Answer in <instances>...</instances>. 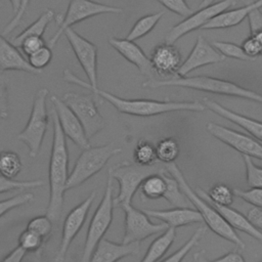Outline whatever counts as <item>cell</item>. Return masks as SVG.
Instances as JSON below:
<instances>
[{
	"label": "cell",
	"instance_id": "6da1fadb",
	"mask_svg": "<svg viewBox=\"0 0 262 262\" xmlns=\"http://www.w3.org/2000/svg\"><path fill=\"white\" fill-rule=\"evenodd\" d=\"M52 146L49 159V202L46 215L52 220H59L63 207V194L67 191L66 185L69 177V150L67 137L64 136L57 115L52 108Z\"/></svg>",
	"mask_w": 262,
	"mask_h": 262
},
{
	"label": "cell",
	"instance_id": "7a4b0ae2",
	"mask_svg": "<svg viewBox=\"0 0 262 262\" xmlns=\"http://www.w3.org/2000/svg\"><path fill=\"white\" fill-rule=\"evenodd\" d=\"M166 169L168 173L178 182L181 191L188 199L190 204L194 206L195 210L201 214L202 219L205 221L207 226L220 237L232 243L241 249H245L246 245L244 241L238 236L236 231L226 222V220L213 205H211L204 198L200 196L190 187L178 166L175 163H171L166 165Z\"/></svg>",
	"mask_w": 262,
	"mask_h": 262
},
{
	"label": "cell",
	"instance_id": "3957f363",
	"mask_svg": "<svg viewBox=\"0 0 262 262\" xmlns=\"http://www.w3.org/2000/svg\"><path fill=\"white\" fill-rule=\"evenodd\" d=\"M93 94L110 102L118 112L137 117H150L171 112H203L206 106L200 101H172L155 99H125L97 88Z\"/></svg>",
	"mask_w": 262,
	"mask_h": 262
},
{
	"label": "cell",
	"instance_id": "277c9868",
	"mask_svg": "<svg viewBox=\"0 0 262 262\" xmlns=\"http://www.w3.org/2000/svg\"><path fill=\"white\" fill-rule=\"evenodd\" d=\"M143 87L147 88H160V87H182L189 88L200 91H206L214 94L241 97L249 100H253L262 103V94L244 88L231 81H226L219 78L207 77V76H195V77H177L169 80H156L150 79L149 81L142 84Z\"/></svg>",
	"mask_w": 262,
	"mask_h": 262
},
{
	"label": "cell",
	"instance_id": "5b68a950",
	"mask_svg": "<svg viewBox=\"0 0 262 262\" xmlns=\"http://www.w3.org/2000/svg\"><path fill=\"white\" fill-rule=\"evenodd\" d=\"M63 34L68 39L77 60L79 61L81 68L86 74L88 81L85 82L80 79L71 70L64 69L62 73V79L70 83L75 84L85 89L91 90L93 93L97 88V47L95 44L78 34L73 28H68L64 30Z\"/></svg>",
	"mask_w": 262,
	"mask_h": 262
},
{
	"label": "cell",
	"instance_id": "8992f818",
	"mask_svg": "<svg viewBox=\"0 0 262 262\" xmlns=\"http://www.w3.org/2000/svg\"><path fill=\"white\" fill-rule=\"evenodd\" d=\"M165 164H152L149 166H142L138 164L123 163L108 169V173L119 182V193L114 198V205L121 206L124 204H131L132 199L139 189L142 181L156 173L166 172Z\"/></svg>",
	"mask_w": 262,
	"mask_h": 262
},
{
	"label": "cell",
	"instance_id": "52a82bcc",
	"mask_svg": "<svg viewBox=\"0 0 262 262\" xmlns=\"http://www.w3.org/2000/svg\"><path fill=\"white\" fill-rule=\"evenodd\" d=\"M121 148L114 143L99 146H89L78 157L73 170L69 174L66 190L76 188L97 174L111 158L121 152Z\"/></svg>",
	"mask_w": 262,
	"mask_h": 262
},
{
	"label": "cell",
	"instance_id": "ba28073f",
	"mask_svg": "<svg viewBox=\"0 0 262 262\" xmlns=\"http://www.w3.org/2000/svg\"><path fill=\"white\" fill-rule=\"evenodd\" d=\"M113 177L107 172L104 193L90 220L80 262H89L94 249L96 248L97 244L103 238L104 234L106 233L107 229L112 224L113 211L115 207L113 196Z\"/></svg>",
	"mask_w": 262,
	"mask_h": 262
},
{
	"label": "cell",
	"instance_id": "9c48e42d",
	"mask_svg": "<svg viewBox=\"0 0 262 262\" xmlns=\"http://www.w3.org/2000/svg\"><path fill=\"white\" fill-rule=\"evenodd\" d=\"M48 95L47 88H41L37 91L30 118L25 128L17 134V139L28 146L31 158L38 156L48 128L49 117L46 106Z\"/></svg>",
	"mask_w": 262,
	"mask_h": 262
},
{
	"label": "cell",
	"instance_id": "30bf717a",
	"mask_svg": "<svg viewBox=\"0 0 262 262\" xmlns=\"http://www.w3.org/2000/svg\"><path fill=\"white\" fill-rule=\"evenodd\" d=\"M123 11L120 7H115L102 3H98L92 0H70L67 12L64 15L58 14L55 16L56 24L58 26L57 31L50 38L48 46L53 48L64 30L72 28V26L83 21L87 18L104 14V13H121Z\"/></svg>",
	"mask_w": 262,
	"mask_h": 262
},
{
	"label": "cell",
	"instance_id": "8fae6325",
	"mask_svg": "<svg viewBox=\"0 0 262 262\" xmlns=\"http://www.w3.org/2000/svg\"><path fill=\"white\" fill-rule=\"evenodd\" d=\"M96 96L92 94H82L77 92H67L62 101L72 110L83 126L88 139L96 135L105 126V120L100 115Z\"/></svg>",
	"mask_w": 262,
	"mask_h": 262
},
{
	"label": "cell",
	"instance_id": "7c38bea8",
	"mask_svg": "<svg viewBox=\"0 0 262 262\" xmlns=\"http://www.w3.org/2000/svg\"><path fill=\"white\" fill-rule=\"evenodd\" d=\"M252 2L253 0H221L219 2H214L208 6L199 8L198 11L185 17L182 21L178 23L168 32L165 37V43L174 44L184 35L198 29H202L206 24H208L219 13L228 10L229 8L239 3L247 5Z\"/></svg>",
	"mask_w": 262,
	"mask_h": 262
},
{
	"label": "cell",
	"instance_id": "4fadbf2b",
	"mask_svg": "<svg viewBox=\"0 0 262 262\" xmlns=\"http://www.w3.org/2000/svg\"><path fill=\"white\" fill-rule=\"evenodd\" d=\"M125 213V227L122 243H140L150 235L164 231L168 226L165 223H152L148 216L131 204L120 206Z\"/></svg>",
	"mask_w": 262,
	"mask_h": 262
},
{
	"label": "cell",
	"instance_id": "5bb4252c",
	"mask_svg": "<svg viewBox=\"0 0 262 262\" xmlns=\"http://www.w3.org/2000/svg\"><path fill=\"white\" fill-rule=\"evenodd\" d=\"M95 196L96 191L93 190L83 202H81L68 213L62 224L60 245L55 256L56 262H62L64 260L72 242L80 232L87 219L88 212L95 200Z\"/></svg>",
	"mask_w": 262,
	"mask_h": 262
},
{
	"label": "cell",
	"instance_id": "9a60e30c",
	"mask_svg": "<svg viewBox=\"0 0 262 262\" xmlns=\"http://www.w3.org/2000/svg\"><path fill=\"white\" fill-rule=\"evenodd\" d=\"M206 129L209 134L241 152L243 156L262 161V144L251 136L213 122L208 123Z\"/></svg>",
	"mask_w": 262,
	"mask_h": 262
},
{
	"label": "cell",
	"instance_id": "2e32d148",
	"mask_svg": "<svg viewBox=\"0 0 262 262\" xmlns=\"http://www.w3.org/2000/svg\"><path fill=\"white\" fill-rule=\"evenodd\" d=\"M50 102L57 115L59 126L66 137L71 139L79 148L86 149L90 146L82 124L72 110L62 101V99L55 95L50 97Z\"/></svg>",
	"mask_w": 262,
	"mask_h": 262
},
{
	"label": "cell",
	"instance_id": "e0dca14e",
	"mask_svg": "<svg viewBox=\"0 0 262 262\" xmlns=\"http://www.w3.org/2000/svg\"><path fill=\"white\" fill-rule=\"evenodd\" d=\"M224 58L225 57L218 52L211 43H209L203 36H199L193 48L186 59L180 64L176 74L178 77L182 78L199 68L221 62Z\"/></svg>",
	"mask_w": 262,
	"mask_h": 262
},
{
	"label": "cell",
	"instance_id": "ac0fdd59",
	"mask_svg": "<svg viewBox=\"0 0 262 262\" xmlns=\"http://www.w3.org/2000/svg\"><path fill=\"white\" fill-rule=\"evenodd\" d=\"M108 44L116 51H118L126 60L134 64L142 75L154 79L152 76L155 74V71L151 67L150 59L134 41H130L126 38L120 39L116 37H111L108 38Z\"/></svg>",
	"mask_w": 262,
	"mask_h": 262
},
{
	"label": "cell",
	"instance_id": "d6986e66",
	"mask_svg": "<svg viewBox=\"0 0 262 262\" xmlns=\"http://www.w3.org/2000/svg\"><path fill=\"white\" fill-rule=\"evenodd\" d=\"M139 251V243L118 244L103 237L94 249L89 262H118L125 257L137 255Z\"/></svg>",
	"mask_w": 262,
	"mask_h": 262
},
{
	"label": "cell",
	"instance_id": "ffe728a7",
	"mask_svg": "<svg viewBox=\"0 0 262 262\" xmlns=\"http://www.w3.org/2000/svg\"><path fill=\"white\" fill-rule=\"evenodd\" d=\"M148 217L159 219L168 227H180L203 221L201 214L195 210L187 207H175L169 210H142Z\"/></svg>",
	"mask_w": 262,
	"mask_h": 262
},
{
	"label": "cell",
	"instance_id": "44dd1931",
	"mask_svg": "<svg viewBox=\"0 0 262 262\" xmlns=\"http://www.w3.org/2000/svg\"><path fill=\"white\" fill-rule=\"evenodd\" d=\"M19 71L32 75H40L43 71L33 68L18 48L0 34V72Z\"/></svg>",
	"mask_w": 262,
	"mask_h": 262
},
{
	"label": "cell",
	"instance_id": "7402d4cb",
	"mask_svg": "<svg viewBox=\"0 0 262 262\" xmlns=\"http://www.w3.org/2000/svg\"><path fill=\"white\" fill-rule=\"evenodd\" d=\"M149 59L155 73L163 76L176 75L181 64V54L178 48L174 44L168 43L158 45L154 49Z\"/></svg>",
	"mask_w": 262,
	"mask_h": 262
},
{
	"label": "cell",
	"instance_id": "603a6c76",
	"mask_svg": "<svg viewBox=\"0 0 262 262\" xmlns=\"http://www.w3.org/2000/svg\"><path fill=\"white\" fill-rule=\"evenodd\" d=\"M204 105L207 108H209L211 112L217 114L218 116L242 127L244 130L249 132L255 138L262 141V122L255 120L253 118H249L247 116L241 115L238 113H235V112L221 105L220 103L213 101L211 99H208V98L204 99Z\"/></svg>",
	"mask_w": 262,
	"mask_h": 262
},
{
	"label": "cell",
	"instance_id": "cb8c5ba5",
	"mask_svg": "<svg viewBox=\"0 0 262 262\" xmlns=\"http://www.w3.org/2000/svg\"><path fill=\"white\" fill-rule=\"evenodd\" d=\"M262 7V0L253 1L250 4L244 5L239 8L225 10L214 18H212L208 24H206L202 30H217V29H227L241 24L248 15L256 8Z\"/></svg>",
	"mask_w": 262,
	"mask_h": 262
},
{
	"label": "cell",
	"instance_id": "d4e9b609",
	"mask_svg": "<svg viewBox=\"0 0 262 262\" xmlns=\"http://www.w3.org/2000/svg\"><path fill=\"white\" fill-rule=\"evenodd\" d=\"M210 204L216 208V210L222 215V217L226 220V222L234 230L236 229L242 232H245V233L249 234L250 236L254 237L255 239L262 243V231H260L258 228H256L254 226V224L248 219L247 216L243 215L235 209L230 208L229 206H219V205H215L212 203H210Z\"/></svg>",
	"mask_w": 262,
	"mask_h": 262
},
{
	"label": "cell",
	"instance_id": "484cf974",
	"mask_svg": "<svg viewBox=\"0 0 262 262\" xmlns=\"http://www.w3.org/2000/svg\"><path fill=\"white\" fill-rule=\"evenodd\" d=\"M175 229L173 227H167L161 235L154 239L140 262H158L172 246L176 237Z\"/></svg>",
	"mask_w": 262,
	"mask_h": 262
},
{
	"label": "cell",
	"instance_id": "4316f807",
	"mask_svg": "<svg viewBox=\"0 0 262 262\" xmlns=\"http://www.w3.org/2000/svg\"><path fill=\"white\" fill-rule=\"evenodd\" d=\"M168 171L156 173L146 177L139 186L142 198L148 200H157L164 198L167 190V175Z\"/></svg>",
	"mask_w": 262,
	"mask_h": 262
},
{
	"label": "cell",
	"instance_id": "83f0119b",
	"mask_svg": "<svg viewBox=\"0 0 262 262\" xmlns=\"http://www.w3.org/2000/svg\"><path fill=\"white\" fill-rule=\"evenodd\" d=\"M55 17V13L52 9H46L34 23H32L28 28H26L23 32H20L17 36L12 38V44L18 48L21 41L31 36H39L42 37L48 24L53 20Z\"/></svg>",
	"mask_w": 262,
	"mask_h": 262
},
{
	"label": "cell",
	"instance_id": "f1b7e54d",
	"mask_svg": "<svg viewBox=\"0 0 262 262\" xmlns=\"http://www.w3.org/2000/svg\"><path fill=\"white\" fill-rule=\"evenodd\" d=\"M200 196L208 200L210 203L219 206H230L233 203V190L222 183L215 184L208 192L198 189L195 191Z\"/></svg>",
	"mask_w": 262,
	"mask_h": 262
},
{
	"label": "cell",
	"instance_id": "f546056e",
	"mask_svg": "<svg viewBox=\"0 0 262 262\" xmlns=\"http://www.w3.org/2000/svg\"><path fill=\"white\" fill-rule=\"evenodd\" d=\"M165 11H159L156 13L147 14L140 17L132 27L130 32L128 33L126 39L130 41H136L145 35H147L158 24V21L162 18Z\"/></svg>",
	"mask_w": 262,
	"mask_h": 262
},
{
	"label": "cell",
	"instance_id": "4dcf8cb0",
	"mask_svg": "<svg viewBox=\"0 0 262 262\" xmlns=\"http://www.w3.org/2000/svg\"><path fill=\"white\" fill-rule=\"evenodd\" d=\"M23 169V163L18 154L12 150L0 152V175L6 179H14Z\"/></svg>",
	"mask_w": 262,
	"mask_h": 262
},
{
	"label": "cell",
	"instance_id": "1f68e13d",
	"mask_svg": "<svg viewBox=\"0 0 262 262\" xmlns=\"http://www.w3.org/2000/svg\"><path fill=\"white\" fill-rule=\"evenodd\" d=\"M157 159L167 165L174 163L179 155V145L175 138H164L156 146Z\"/></svg>",
	"mask_w": 262,
	"mask_h": 262
},
{
	"label": "cell",
	"instance_id": "d6a6232c",
	"mask_svg": "<svg viewBox=\"0 0 262 262\" xmlns=\"http://www.w3.org/2000/svg\"><path fill=\"white\" fill-rule=\"evenodd\" d=\"M134 161L135 164L142 166H149L157 162L156 147L147 140L141 139L137 142L134 149Z\"/></svg>",
	"mask_w": 262,
	"mask_h": 262
},
{
	"label": "cell",
	"instance_id": "836d02e7",
	"mask_svg": "<svg viewBox=\"0 0 262 262\" xmlns=\"http://www.w3.org/2000/svg\"><path fill=\"white\" fill-rule=\"evenodd\" d=\"M167 179V190L164 195V199L167 200L171 205L175 207H186L190 205L188 199L181 191L178 182L169 174L166 175Z\"/></svg>",
	"mask_w": 262,
	"mask_h": 262
},
{
	"label": "cell",
	"instance_id": "e575fe53",
	"mask_svg": "<svg viewBox=\"0 0 262 262\" xmlns=\"http://www.w3.org/2000/svg\"><path fill=\"white\" fill-rule=\"evenodd\" d=\"M205 233H206V227L205 226L199 227L193 232V234L188 238V241L184 245H182L181 248H179L176 252H174L172 255L167 257L162 262H182V260L191 251V249L195 245H198V243L203 238Z\"/></svg>",
	"mask_w": 262,
	"mask_h": 262
},
{
	"label": "cell",
	"instance_id": "d590c367",
	"mask_svg": "<svg viewBox=\"0 0 262 262\" xmlns=\"http://www.w3.org/2000/svg\"><path fill=\"white\" fill-rule=\"evenodd\" d=\"M212 45L214 48L220 52L224 57H230L234 59L239 60H254L251 57H249L243 50L242 46L231 43V42H223V41H214L212 42Z\"/></svg>",
	"mask_w": 262,
	"mask_h": 262
},
{
	"label": "cell",
	"instance_id": "8d00e7d4",
	"mask_svg": "<svg viewBox=\"0 0 262 262\" xmlns=\"http://www.w3.org/2000/svg\"><path fill=\"white\" fill-rule=\"evenodd\" d=\"M44 185V181L40 179L36 180H14L6 179L0 175V193H4L11 190H23L28 188H38Z\"/></svg>",
	"mask_w": 262,
	"mask_h": 262
},
{
	"label": "cell",
	"instance_id": "74e56055",
	"mask_svg": "<svg viewBox=\"0 0 262 262\" xmlns=\"http://www.w3.org/2000/svg\"><path fill=\"white\" fill-rule=\"evenodd\" d=\"M18 247L26 253L38 251L44 243V239L36 232L26 228L18 236Z\"/></svg>",
	"mask_w": 262,
	"mask_h": 262
},
{
	"label": "cell",
	"instance_id": "f35d334b",
	"mask_svg": "<svg viewBox=\"0 0 262 262\" xmlns=\"http://www.w3.org/2000/svg\"><path fill=\"white\" fill-rule=\"evenodd\" d=\"M27 228L36 232L45 241L52 231V220L47 215L36 216L29 221Z\"/></svg>",
	"mask_w": 262,
	"mask_h": 262
},
{
	"label": "cell",
	"instance_id": "ab89813d",
	"mask_svg": "<svg viewBox=\"0 0 262 262\" xmlns=\"http://www.w3.org/2000/svg\"><path fill=\"white\" fill-rule=\"evenodd\" d=\"M246 166L247 183L251 187L262 188V167L255 165L252 159L248 156H243Z\"/></svg>",
	"mask_w": 262,
	"mask_h": 262
},
{
	"label": "cell",
	"instance_id": "60d3db41",
	"mask_svg": "<svg viewBox=\"0 0 262 262\" xmlns=\"http://www.w3.org/2000/svg\"><path fill=\"white\" fill-rule=\"evenodd\" d=\"M32 201H34V194L32 192H25V193L17 194L9 199L0 201V217L5 215L7 212L11 211L12 209L27 205Z\"/></svg>",
	"mask_w": 262,
	"mask_h": 262
},
{
	"label": "cell",
	"instance_id": "b9f144b4",
	"mask_svg": "<svg viewBox=\"0 0 262 262\" xmlns=\"http://www.w3.org/2000/svg\"><path fill=\"white\" fill-rule=\"evenodd\" d=\"M51 59H52L51 48L46 45L28 56L29 63L33 68L41 71H43V69L50 63Z\"/></svg>",
	"mask_w": 262,
	"mask_h": 262
},
{
	"label": "cell",
	"instance_id": "7bdbcfd3",
	"mask_svg": "<svg viewBox=\"0 0 262 262\" xmlns=\"http://www.w3.org/2000/svg\"><path fill=\"white\" fill-rule=\"evenodd\" d=\"M233 194L244 200L245 202L253 205L255 208L262 209V188L252 187L248 190H243L239 188H233Z\"/></svg>",
	"mask_w": 262,
	"mask_h": 262
},
{
	"label": "cell",
	"instance_id": "ee69618b",
	"mask_svg": "<svg viewBox=\"0 0 262 262\" xmlns=\"http://www.w3.org/2000/svg\"><path fill=\"white\" fill-rule=\"evenodd\" d=\"M155 1L160 2L168 10L183 17H187L193 13L192 9L188 6L185 0H155Z\"/></svg>",
	"mask_w": 262,
	"mask_h": 262
},
{
	"label": "cell",
	"instance_id": "f6af8a7d",
	"mask_svg": "<svg viewBox=\"0 0 262 262\" xmlns=\"http://www.w3.org/2000/svg\"><path fill=\"white\" fill-rule=\"evenodd\" d=\"M43 46H45V41H44L43 37L31 36V37L24 39L18 47L21 49L24 54L29 56L32 53L39 50L40 48H42Z\"/></svg>",
	"mask_w": 262,
	"mask_h": 262
},
{
	"label": "cell",
	"instance_id": "bcb514c9",
	"mask_svg": "<svg viewBox=\"0 0 262 262\" xmlns=\"http://www.w3.org/2000/svg\"><path fill=\"white\" fill-rule=\"evenodd\" d=\"M8 88L5 78L0 75V119L5 120L9 116Z\"/></svg>",
	"mask_w": 262,
	"mask_h": 262
},
{
	"label": "cell",
	"instance_id": "7dc6e473",
	"mask_svg": "<svg viewBox=\"0 0 262 262\" xmlns=\"http://www.w3.org/2000/svg\"><path fill=\"white\" fill-rule=\"evenodd\" d=\"M30 1L31 0H19V7H18L17 11L14 13V16L12 17V19L3 29V32H2L3 36L10 34L13 30L16 29V27L19 25L24 14L26 13V10L30 4Z\"/></svg>",
	"mask_w": 262,
	"mask_h": 262
},
{
	"label": "cell",
	"instance_id": "c3c4849f",
	"mask_svg": "<svg viewBox=\"0 0 262 262\" xmlns=\"http://www.w3.org/2000/svg\"><path fill=\"white\" fill-rule=\"evenodd\" d=\"M242 48L244 52L251 57L252 59H256L258 56H261L262 53V45L258 42V40L250 35L248 38H246L242 44Z\"/></svg>",
	"mask_w": 262,
	"mask_h": 262
},
{
	"label": "cell",
	"instance_id": "681fc988",
	"mask_svg": "<svg viewBox=\"0 0 262 262\" xmlns=\"http://www.w3.org/2000/svg\"><path fill=\"white\" fill-rule=\"evenodd\" d=\"M247 217L256 228L262 231V209L255 207L250 209L247 213Z\"/></svg>",
	"mask_w": 262,
	"mask_h": 262
},
{
	"label": "cell",
	"instance_id": "f907efd6",
	"mask_svg": "<svg viewBox=\"0 0 262 262\" xmlns=\"http://www.w3.org/2000/svg\"><path fill=\"white\" fill-rule=\"evenodd\" d=\"M25 255H26V252L23 249H20L19 247H16L12 251H10L2 259L1 262H21Z\"/></svg>",
	"mask_w": 262,
	"mask_h": 262
},
{
	"label": "cell",
	"instance_id": "816d5d0a",
	"mask_svg": "<svg viewBox=\"0 0 262 262\" xmlns=\"http://www.w3.org/2000/svg\"><path fill=\"white\" fill-rule=\"evenodd\" d=\"M210 262H246L244 257L236 252H229Z\"/></svg>",
	"mask_w": 262,
	"mask_h": 262
},
{
	"label": "cell",
	"instance_id": "f5cc1de1",
	"mask_svg": "<svg viewBox=\"0 0 262 262\" xmlns=\"http://www.w3.org/2000/svg\"><path fill=\"white\" fill-rule=\"evenodd\" d=\"M193 259L195 260V262H210L206 259V257L203 255V252H198L194 254Z\"/></svg>",
	"mask_w": 262,
	"mask_h": 262
},
{
	"label": "cell",
	"instance_id": "db71d44e",
	"mask_svg": "<svg viewBox=\"0 0 262 262\" xmlns=\"http://www.w3.org/2000/svg\"><path fill=\"white\" fill-rule=\"evenodd\" d=\"M9 2H10V4H11V6H12L13 12L15 13V12L17 11L18 7H19V0H9Z\"/></svg>",
	"mask_w": 262,
	"mask_h": 262
},
{
	"label": "cell",
	"instance_id": "11a10c76",
	"mask_svg": "<svg viewBox=\"0 0 262 262\" xmlns=\"http://www.w3.org/2000/svg\"><path fill=\"white\" fill-rule=\"evenodd\" d=\"M216 0H202V2L200 3L199 5V8H202V7H205V6H208L212 3H214Z\"/></svg>",
	"mask_w": 262,
	"mask_h": 262
},
{
	"label": "cell",
	"instance_id": "9f6ffc18",
	"mask_svg": "<svg viewBox=\"0 0 262 262\" xmlns=\"http://www.w3.org/2000/svg\"><path fill=\"white\" fill-rule=\"evenodd\" d=\"M2 3H3V0H0V7L2 6Z\"/></svg>",
	"mask_w": 262,
	"mask_h": 262
},
{
	"label": "cell",
	"instance_id": "6f0895ef",
	"mask_svg": "<svg viewBox=\"0 0 262 262\" xmlns=\"http://www.w3.org/2000/svg\"><path fill=\"white\" fill-rule=\"evenodd\" d=\"M259 262H262V260H260V261H259Z\"/></svg>",
	"mask_w": 262,
	"mask_h": 262
},
{
	"label": "cell",
	"instance_id": "680465c9",
	"mask_svg": "<svg viewBox=\"0 0 262 262\" xmlns=\"http://www.w3.org/2000/svg\"><path fill=\"white\" fill-rule=\"evenodd\" d=\"M261 56H262V53H261Z\"/></svg>",
	"mask_w": 262,
	"mask_h": 262
}]
</instances>
